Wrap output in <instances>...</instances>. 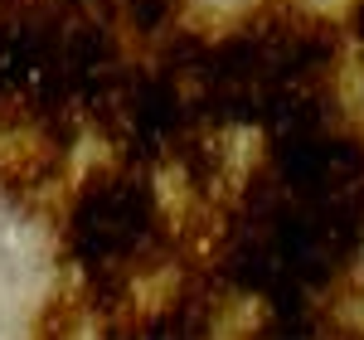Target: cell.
Masks as SVG:
<instances>
[{
  "mask_svg": "<svg viewBox=\"0 0 364 340\" xmlns=\"http://www.w3.org/2000/svg\"><path fill=\"white\" fill-rule=\"evenodd\" d=\"M355 34L364 39V0H360V10H355Z\"/></svg>",
  "mask_w": 364,
  "mask_h": 340,
  "instance_id": "cell-2",
  "label": "cell"
},
{
  "mask_svg": "<svg viewBox=\"0 0 364 340\" xmlns=\"http://www.w3.org/2000/svg\"><path fill=\"white\" fill-rule=\"evenodd\" d=\"M122 15L136 34H161L180 15V0H122Z\"/></svg>",
  "mask_w": 364,
  "mask_h": 340,
  "instance_id": "cell-1",
  "label": "cell"
}]
</instances>
